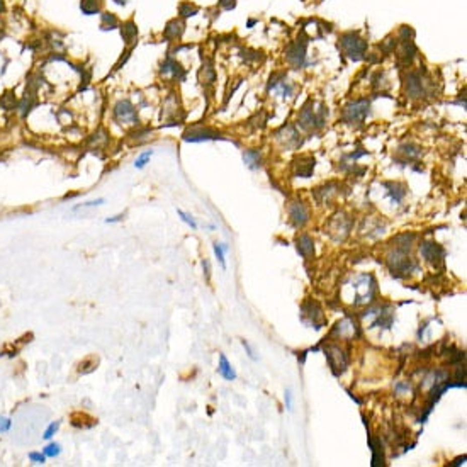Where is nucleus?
Masks as SVG:
<instances>
[{
  "instance_id": "f257e3e1",
  "label": "nucleus",
  "mask_w": 467,
  "mask_h": 467,
  "mask_svg": "<svg viewBox=\"0 0 467 467\" xmlns=\"http://www.w3.org/2000/svg\"><path fill=\"white\" fill-rule=\"evenodd\" d=\"M328 109L323 104H316L313 100L306 102L303 105L297 117V124L303 127L304 131H319L326 124Z\"/></svg>"
},
{
  "instance_id": "f03ea898",
  "label": "nucleus",
  "mask_w": 467,
  "mask_h": 467,
  "mask_svg": "<svg viewBox=\"0 0 467 467\" xmlns=\"http://www.w3.org/2000/svg\"><path fill=\"white\" fill-rule=\"evenodd\" d=\"M43 77L39 75L38 72H31L29 75L26 77V89L24 94H22L21 100L17 102V109L16 111L21 114V117H27L31 114V111L38 105L39 99H38V92L43 85Z\"/></svg>"
},
{
  "instance_id": "7ed1b4c3",
  "label": "nucleus",
  "mask_w": 467,
  "mask_h": 467,
  "mask_svg": "<svg viewBox=\"0 0 467 467\" xmlns=\"http://www.w3.org/2000/svg\"><path fill=\"white\" fill-rule=\"evenodd\" d=\"M338 48L342 49V53L352 61H362L367 54V41L355 31H349V33H343L338 38Z\"/></svg>"
},
{
  "instance_id": "20e7f679",
  "label": "nucleus",
  "mask_w": 467,
  "mask_h": 467,
  "mask_svg": "<svg viewBox=\"0 0 467 467\" xmlns=\"http://www.w3.org/2000/svg\"><path fill=\"white\" fill-rule=\"evenodd\" d=\"M369 109H370V102L367 99L352 100V102L347 104L342 111L343 122H347V124H350V126L362 124L369 114Z\"/></svg>"
},
{
  "instance_id": "39448f33",
  "label": "nucleus",
  "mask_w": 467,
  "mask_h": 467,
  "mask_svg": "<svg viewBox=\"0 0 467 467\" xmlns=\"http://www.w3.org/2000/svg\"><path fill=\"white\" fill-rule=\"evenodd\" d=\"M306 51H308V38L301 36L296 41H292L286 46V59L287 63L294 68V70H301L308 65L306 59Z\"/></svg>"
},
{
  "instance_id": "423d86ee",
  "label": "nucleus",
  "mask_w": 467,
  "mask_h": 467,
  "mask_svg": "<svg viewBox=\"0 0 467 467\" xmlns=\"http://www.w3.org/2000/svg\"><path fill=\"white\" fill-rule=\"evenodd\" d=\"M405 89L406 94L411 99H423L428 92V79L425 73H421L420 70L408 72L405 79Z\"/></svg>"
},
{
  "instance_id": "0eeeda50",
  "label": "nucleus",
  "mask_w": 467,
  "mask_h": 467,
  "mask_svg": "<svg viewBox=\"0 0 467 467\" xmlns=\"http://www.w3.org/2000/svg\"><path fill=\"white\" fill-rule=\"evenodd\" d=\"M324 355L326 360L331 367V372L335 375H342L349 367V355L345 354V350L340 349L338 345H328L324 347Z\"/></svg>"
},
{
  "instance_id": "6e6552de",
  "label": "nucleus",
  "mask_w": 467,
  "mask_h": 467,
  "mask_svg": "<svg viewBox=\"0 0 467 467\" xmlns=\"http://www.w3.org/2000/svg\"><path fill=\"white\" fill-rule=\"evenodd\" d=\"M301 318H303V321L306 324L314 326L316 329H321L324 326V323H326L324 314H323V309L319 308V304L314 303V301H308V303L303 304V309H301Z\"/></svg>"
},
{
  "instance_id": "1a4fd4ad",
  "label": "nucleus",
  "mask_w": 467,
  "mask_h": 467,
  "mask_svg": "<svg viewBox=\"0 0 467 467\" xmlns=\"http://www.w3.org/2000/svg\"><path fill=\"white\" fill-rule=\"evenodd\" d=\"M112 117H114V121L119 122V124H138V114H136V109L127 99L119 100V102L114 105Z\"/></svg>"
},
{
  "instance_id": "9d476101",
  "label": "nucleus",
  "mask_w": 467,
  "mask_h": 467,
  "mask_svg": "<svg viewBox=\"0 0 467 467\" xmlns=\"http://www.w3.org/2000/svg\"><path fill=\"white\" fill-rule=\"evenodd\" d=\"M221 132H218L213 127H203V126H192L187 131H184L182 140L187 143H201V141H209V140H221Z\"/></svg>"
},
{
  "instance_id": "9b49d317",
  "label": "nucleus",
  "mask_w": 467,
  "mask_h": 467,
  "mask_svg": "<svg viewBox=\"0 0 467 467\" xmlns=\"http://www.w3.org/2000/svg\"><path fill=\"white\" fill-rule=\"evenodd\" d=\"M160 73H162L163 77H172V79L177 80V82H182V80L185 79V75H187L185 68L182 66L170 53H167V58H165V61L162 63V65H160Z\"/></svg>"
},
{
  "instance_id": "f8f14e48",
  "label": "nucleus",
  "mask_w": 467,
  "mask_h": 467,
  "mask_svg": "<svg viewBox=\"0 0 467 467\" xmlns=\"http://www.w3.org/2000/svg\"><path fill=\"white\" fill-rule=\"evenodd\" d=\"M289 218H291V223L294 224L296 228L304 226V224L309 221L308 208L304 206L303 201H292L289 204Z\"/></svg>"
},
{
  "instance_id": "ddd939ff",
  "label": "nucleus",
  "mask_w": 467,
  "mask_h": 467,
  "mask_svg": "<svg viewBox=\"0 0 467 467\" xmlns=\"http://www.w3.org/2000/svg\"><path fill=\"white\" fill-rule=\"evenodd\" d=\"M420 251L425 257V260L430 263H437L445 257V250H443L438 243H433V241H423V243L420 245Z\"/></svg>"
},
{
  "instance_id": "4468645a",
  "label": "nucleus",
  "mask_w": 467,
  "mask_h": 467,
  "mask_svg": "<svg viewBox=\"0 0 467 467\" xmlns=\"http://www.w3.org/2000/svg\"><path fill=\"white\" fill-rule=\"evenodd\" d=\"M314 165H316L314 157H311V155H303V157L294 160V173L297 177L308 178L313 175Z\"/></svg>"
},
{
  "instance_id": "2eb2a0df",
  "label": "nucleus",
  "mask_w": 467,
  "mask_h": 467,
  "mask_svg": "<svg viewBox=\"0 0 467 467\" xmlns=\"http://www.w3.org/2000/svg\"><path fill=\"white\" fill-rule=\"evenodd\" d=\"M119 33H121V38L127 46H135L136 38H138V26H136L135 19L119 22Z\"/></svg>"
},
{
  "instance_id": "dca6fc26",
  "label": "nucleus",
  "mask_w": 467,
  "mask_h": 467,
  "mask_svg": "<svg viewBox=\"0 0 467 467\" xmlns=\"http://www.w3.org/2000/svg\"><path fill=\"white\" fill-rule=\"evenodd\" d=\"M185 31V22L182 19H172L167 22L163 29V38L168 41V43H173V41H178L182 38Z\"/></svg>"
},
{
  "instance_id": "f3484780",
  "label": "nucleus",
  "mask_w": 467,
  "mask_h": 467,
  "mask_svg": "<svg viewBox=\"0 0 467 467\" xmlns=\"http://www.w3.org/2000/svg\"><path fill=\"white\" fill-rule=\"evenodd\" d=\"M296 248H297V253H299L301 257L309 258L311 255L314 253L313 238H311L309 235H299L296 238Z\"/></svg>"
},
{
  "instance_id": "a211bd4d",
  "label": "nucleus",
  "mask_w": 467,
  "mask_h": 467,
  "mask_svg": "<svg viewBox=\"0 0 467 467\" xmlns=\"http://www.w3.org/2000/svg\"><path fill=\"white\" fill-rule=\"evenodd\" d=\"M355 333L359 335V326H357V323L350 321V319H343V321H338L335 329H333V335H338V337H342V338L355 337Z\"/></svg>"
},
{
  "instance_id": "6ab92c4d",
  "label": "nucleus",
  "mask_w": 467,
  "mask_h": 467,
  "mask_svg": "<svg viewBox=\"0 0 467 467\" xmlns=\"http://www.w3.org/2000/svg\"><path fill=\"white\" fill-rule=\"evenodd\" d=\"M104 0H80V11L84 16H95L100 14Z\"/></svg>"
},
{
  "instance_id": "aec40b11",
  "label": "nucleus",
  "mask_w": 467,
  "mask_h": 467,
  "mask_svg": "<svg viewBox=\"0 0 467 467\" xmlns=\"http://www.w3.org/2000/svg\"><path fill=\"white\" fill-rule=\"evenodd\" d=\"M17 102H19V100L16 99V92H14V89L6 90L4 95H0V109H4V111H16Z\"/></svg>"
},
{
  "instance_id": "412c9836",
  "label": "nucleus",
  "mask_w": 467,
  "mask_h": 467,
  "mask_svg": "<svg viewBox=\"0 0 467 467\" xmlns=\"http://www.w3.org/2000/svg\"><path fill=\"white\" fill-rule=\"evenodd\" d=\"M218 372L223 375L226 381H235L236 379V372L235 369L231 367V364L228 362V359L224 357L223 354L219 355V367H218Z\"/></svg>"
},
{
  "instance_id": "4be33fe9",
  "label": "nucleus",
  "mask_w": 467,
  "mask_h": 467,
  "mask_svg": "<svg viewBox=\"0 0 467 467\" xmlns=\"http://www.w3.org/2000/svg\"><path fill=\"white\" fill-rule=\"evenodd\" d=\"M119 27V19L114 12H102L100 14V29L102 31H112Z\"/></svg>"
},
{
  "instance_id": "5701e85b",
  "label": "nucleus",
  "mask_w": 467,
  "mask_h": 467,
  "mask_svg": "<svg viewBox=\"0 0 467 467\" xmlns=\"http://www.w3.org/2000/svg\"><path fill=\"white\" fill-rule=\"evenodd\" d=\"M243 162L248 168L251 170H257L260 167V162H262V157H260V152L257 150H246L243 153Z\"/></svg>"
},
{
  "instance_id": "b1692460",
  "label": "nucleus",
  "mask_w": 467,
  "mask_h": 467,
  "mask_svg": "<svg viewBox=\"0 0 467 467\" xmlns=\"http://www.w3.org/2000/svg\"><path fill=\"white\" fill-rule=\"evenodd\" d=\"M384 185H386L387 189H389V195H391L394 203H401V201L405 199L406 187L403 185V184H392V182L389 184V182H387V184H384Z\"/></svg>"
},
{
  "instance_id": "393cba45",
  "label": "nucleus",
  "mask_w": 467,
  "mask_h": 467,
  "mask_svg": "<svg viewBox=\"0 0 467 467\" xmlns=\"http://www.w3.org/2000/svg\"><path fill=\"white\" fill-rule=\"evenodd\" d=\"M197 12H199V7L194 6V4H190V2H182L180 6H178V17H180V19L194 17Z\"/></svg>"
},
{
  "instance_id": "a878e982",
  "label": "nucleus",
  "mask_w": 467,
  "mask_h": 467,
  "mask_svg": "<svg viewBox=\"0 0 467 467\" xmlns=\"http://www.w3.org/2000/svg\"><path fill=\"white\" fill-rule=\"evenodd\" d=\"M397 153H399V155H405V157L408 158V160H413V158H418V157H420L421 150H420L416 145H410V143H408V145L399 146Z\"/></svg>"
},
{
  "instance_id": "bb28decb",
  "label": "nucleus",
  "mask_w": 467,
  "mask_h": 467,
  "mask_svg": "<svg viewBox=\"0 0 467 467\" xmlns=\"http://www.w3.org/2000/svg\"><path fill=\"white\" fill-rule=\"evenodd\" d=\"M201 80H203L204 85H211L214 80H216V72L214 68L209 65H203V70H201Z\"/></svg>"
},
{
  "instance_id": "cd10ccee",
  "label": "nucleus",
  "mask_w": 467,
  "mask_h": 467,
  "mask_svg": "<svg viewBox=\"0 0 467 467\" xmlns=\"http://www.w3.org/2000/svg\"><path fill=\"white\" fill-rule=\"evenodd\" d=\"M95 365H97V359H89V360H84V362H80L79 365V372L80 374H89L95 370Z\"/></svg>"
},
{
  "instance_id": "c85d7f7f",
  "label": "nucleus",
  "mask_w": 467,
  "mask_h": 467,
  "mask_svg": "<svg viewBox=\"0 0 467 467\" xmlns=\"http://www.w3.org/2000/svg\"><path fill=\"white\" fill-rule=\"evenodd\" d=\"M43 454L46 455V457H51V459H54V457H58L59 454H61V445H59V443H49V445L44 447Z\"/></svg>"
},
{
  "instance_id": "c756f323",
  "label": "nucleus",
  "mask_w": 467,
  "mask_h": 467,
  "mask_svg": "<svg viewBox=\"0 0 467 467\" xmlns=\"http://www.w3.org/2000/svg\"><path fill=\"white\" fill-rule=\"evenodd\" d=\"M213 248H214V253H216V257H218V260H219V263H221L223 267L226 269V260H224V253L228 251V246H226V245L214 243Z\"/></svg>"
},
{
  "instance_id": "7c9ffc66",
  "label": "nucleus",
  "mask_w": 467,
  "mask_h": 467,
  "mask_svg": "<svg viewBox=\"0 0 467 467\" xmlns=\"http://www.w3.org/2000/svg\"><path fill=\"white\" fill-rule=\"evenodd\" d=\"M152 155H153L152 150H150V152L141 153L140 157H138V160H136V162H135V167H136V168H140V170H141V168H145V167H146V163H148V162H150V158H152Z\"/></svg>"
},
{
  "instance_id": "2f4dec72",
  "label": "nucleus",
  "mask_w": 467,
  "mask_h": 467,
  "mask_svg": "<svg viewBox=\"0 0 467 467\" xmlns=\"http://www.w3.org/2000/svg\"><path fill=\"white\" fill-rule=\"evenodd\" d=\"M282 80H286V73H274L272 77H270L269 80V85H267V90H272L276 89V87L281 84Z\"/></svg>"
},
{
  "instance_id": "473e14b6",
  "label": "nucleus",
  "mask_w": 467,
  "mask_h": 467,
  "mask_svg": "<svg viewBox=\"0 0 467 467\" xmlns=\"http://www.w3.org/2000/svg\"><path fill=\"white\" fill-rule=\"evenodd\" d=\"M58 428H59V421H53V423H49V427L44 430V433H43L44 440H51V438L54 437V433L58 432Z\"/></svg>"
},
{
  "instance_id": "72a5a7b5",
  "label": "nucleus",
  "mask_w": 467,
  "mask_h": 467,
  "mask_svg": "<svg viewBox=\"0 0 467 467\" xmlns=\"http://www.w3.org/2000/svg\"><path fill=\"white\" fill-rule=\"evenodd\" d=\"M177 213H178V216H180V218H182V221H184V223H187V224H189V226L192 228V230H195V228H197V223H195V221H194V218H192V216H190V214H187V213H184V211H182V209H178V211H177Z\"/></svg>"
},
{
  "instance_id": "f704fd0d",
  "label": "nucleus",
  "mask_w": 467,
  "mask_h": 467,
  "mask_svg": "<svg viewBox=\"0 0 467 467\" xmlns=\"http://www.w3.org/2000/svg\"><path fill=\"white\" fill-rule=\"evenodd\" d=\"M29 460L33 462V464H41V465H43L44 462H46V455L41 454V452H31Z\"/></svg>"
},
{
  "instance_id": "c9c22d12",
  "label": "nucleus",
  "mask_w": 467,
  "mask_h": 467,
  "mask_svg": "<svg viewBox=\"0 0 467 467\" xmlns=\"http://www.w3.org/2000/svg\"><path fill=\"white\" fill-rule=\"evenodd\" d=\"M12 427V420L11 418H0V433L9 432Z\"/></svg>"
},
{
  "instance_id": "e433bc0d",
  "label": "nucleus",
  "mask_w": 467,
  "mask_h": 467,
  "mask_svg": "<svg viewBox=\"0 0 467 467\" xmlns=\"http://www.w3.org/2000/svg\"><path fill=\"white\" fill-rule=\"evenodd\" d=\"M219 7H223L224 11H231L236 7V0H219Z\"/></svg>"
},
{
  "instance_id": "4c0bfd02",
  "label": "nucleus",
  "mask_w": 467,
  "mask_h": 467,
  "mask_svg": "<svg viewBox=\"0 0 467 467\" xmlns=\"http://www.w3.org/2000/svg\"><path fill=\"white\" fill-rule=\"evenodd\" d=\"M100 204H104V199L89 201V203H85V204H82V206H77L75 211H79V209H85V208H94V206H100Z\"/></svg>"
},
{
  "instance_id": "58836bf2",
  "label": "nucleus",
  "mask_w": 467,
  "mask_h": 467,
  "mask_svg": "<svg viewBox=\"0 0 467 467\" xmlns=\"http://www.w3.org/2000/svg\"><path fill=\"white\" fill-rule=\"evenodd\" d=\"M284 399H286V408L287 410H292V392L291 389H286V394H284Z\"/></svg>"
},
{
  "instance_id": "ea45409f",
  "label": "nucleus",
  "mask_w": 467,
  "mask_h": 467,
  "mask_svg": "<svg viewBox=\"0 0 467 467\" xmlns=\"http://www.w3.org/2000/svg\"><path fill=\"white\" fill-rule=\"evenodd\" d=\"M243 347L246 349V352H248V355H250V359H251V360H255V359H257V357L253 355V350H251V347H250L248 343H246L245 340H243Z\"/></svg>"
},
{
  "instance_id": "a19ab883",
  "label": "nucleus",
  "mask_w": 467,
  "mask_h": 467,
  "mask_svg": "<svg viewBox=\"0 0 467 467\" xmlns=\"http://www.w3.org/2000/svg\"><path fill=\"white\" fill-rule=\"evenodd\" d=\"M396 391H410V384H397Z\"/></svg>"
},
{
  "instance_id": "79ce46f5",
  "label": "nucleus",
  "mask_w": 467,
  "mask_h": 467,
  "mask_svg": "<svg viewBox=\"0 0 467 467\" xmlns=\"http://www.w3.org/2000/svg\"><path fill=\"white\" fill-rule=\"evenodd\" d=\"M465 459H467V457H465V455H462V457H459V459H455L454 462H452V465H460V464H464Z\"/></svg>"
},
{
  "instance_id": "37998d69",
  "label": "nucleus",
  "mask_w": 467,
  "mask_h": 467,
  "mask_svg": "<svg viewBox=\"0 0 467 467\" xmlns=\"http://www.w3.org/2000/svg\"><path fill=\"white\" fill-rule=\"evenodd\" d=\"M121 219H122V216H114V218L105 219V223H117V221H121Z\"/></svg>"
},
{
  "instance_id": "c03bdc74",
  "label": "nucleus",
  "mask_w": 467,
  "mask_h": 467,
  "mask_svg": "<svg viewBox=\"0 0 467 467\" xmlns=\"http://www.w3.org/2000/svg\"><path fill=\"white\" fill-rule=\"evenodd\" d=\"M6 0H0V14H4L6 12Z\"/></svg>"
},
{
  "instance_id": "a18cd8bd",
  "label": "nucleus",
  "mask_w": 467,
  "mask_h": 467,
  "mask_svg": "<svg viewBox=\"0 0 467 467\" xmlns=\"http://www.w3.org/2000/svg\"><path fill=\"white\" fill-rule=\"evenodd\" d=\"M6 36H7V33L2 29V27H0V41H4V39H6Z\"/></svg>"
},
{
  "instance_id": "49530a36",
  "label": "nucleus",
  "mask_w": 467,
  "mask_h": 467,
  "mask_svg": "<svg viewBox=\"0 0 467 467\" xmlns=\"http://www.w3.org/2000/svg\"><path fill=\"white\" fill-rule=\"evenodd\" d=\"M114 4H117V6H126V0H112Z\"/></svg>"
},
{
  "instance_id": "de8ad7c7",
  "label": "nucleus",
  "mask_w": 467,
  "mask_h": 467,
  "mask_svg": "<svg viewBox=\"0 0 467 467\" xmlns=\"http://www.w3.org/2000/svg\"><path fill=\"white\" fill-rule=\"evenodd\" d=\"M255 22H257V21H255V19H250V21H248V27H251V26H253Z\"/></svg>"
}]
</instances>
